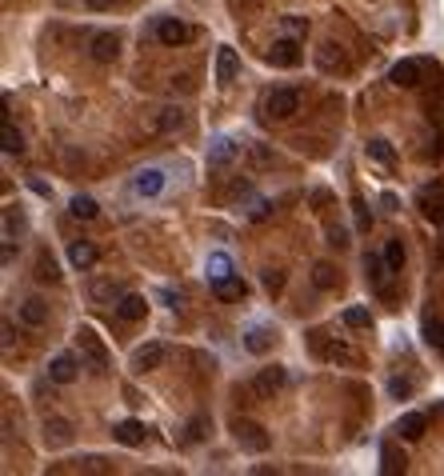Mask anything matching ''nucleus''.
<instances>
[{"label": "nucleus", "mask_w": 444, "mask_h": 476, "mask_svg": "<svg viewBox=\"0 0 444 476\" xmlns=\"http://www.w3.org/2000/svg\"><path fill=\"white\" fill-rule=\"evenodd\" d=\"M112 432H116V440H121V445H144V425H136V420H121V425L112 428Z\"/></svg>", "instance_id": "obj_19"}, {"label": "nucleus", "mask_w": 444, "mask_h": 476, "mask_svg": "<svg viewBox=\"0 0 444 476\" xmlns=\"http://www.w3.org/2000/svg\"><path fill=\"white\" fill-rule=\"evenodd\" d=\"M348 328H368L373 325V316H368V308H360V304H353V308H344V316H340Z\"/></svg>", "instance_id": "obj_24"}, {"label": "nucleus", "mask_w": 444, "mask_h": 476, "mask_svg": "<svg viewBox=\"0 0 444 476\" xmlns=\"http://www.w3.org/2000/svg\"><path fill=\"white\" fill-rule=\"evenodd\" d=\"M116 293H121V288H116L112 280H96V284H92V300H104V296H116Z\"/></svg>", "instance_id": "obj_32"}, {"label": "nucleus", "mask_w": 444, "mask_h": 476, "mask_svg": "<svg viewBox=\"0 0 444 476\" xmlns=\"http://www.w3.org/2000/svg\"><path fill=\"white\" fill-rule=\"evenodd\" d=\"M44 440H49L52 448L69 445V440H72V425L64 420V416H49V420H44Z\"/></svg>", "instance_id": "obj_15"}, {"label": "nucleus", "mask_w": 444, "mask_h": 476, "mask_svg": "<svg viewBox=\"0 0 444 476\" xmlns=\"http://www.w3.org/2000/svg\"><path fill=\"white\" fill-rule=\"evenodd\" d=\"M56 264H52V256H41V260H36V280H56Z\"/></svg>", "instance_id": "obj_30"}, {"label": "nucleus", "mask_w": 444, "mask_h": 476, "mask_svg": "<svg viewBox=\"0 0 444 476\" xmlns=\"http://www.w3.org/2000/svg\"><path fill=\"white\" fill-rule=\"evenodd\" d=\"M268 328H253V333H248V348H253V353H264V348H268Z\"/></svg>", "instance_id": "obj_31"}, {"label": "nucleus", "mask_w": 444, "mask_h": 476, "mask_svg": "<svg viewBox=\"0 0 444 476\" xmlns=\"http://www.w3.org/2000/svg\"><path fill=\"white\" fill-rule=\"evenodd\" d=\"M184 124V112L181 108H161V121H156V128L161 132H172V128H181Z\"/></svg>", "instance_id": "obj_26"}, {"label": "nucleus", "mask_w": 444, "mask_h": 476, "mask_svg": "<svg viewBox=\"0 0 444 476\" xmlns=\"http://www.w3.org/2000/svg\"><path fill=\"white\" fill-rule=\"evenodd\" d=\"M424 340H428L433 348H444V325H428L424 328Z\"/></svg>", "instance_id": "obj_33"}, {"label": "nucleus", "mask_w": 444, "mask_h": 476, "mask_svg": "<svg viewBox=\"0 0 444 476\" xmlns=\"http://www.w3.org/2000/svg\"><path fill=\"white\" fill-rule=\"evenodd\" d=\"M268 61H273L276 69H293V64L301 61V49H296L293 36H281V41H273V49H268Z\"/></svg>", "instance_id": "obj_9"}, {"label": "nucleus", "mask_w": 444, "mask_h": 476, "mask_svg": "<svg viewBox=\"0 0 444 476\" xmlns=\"http://www.w3.org/2000/svg\"><path fill=\"white\" fill-rule=\"evenodd\" d=\"M212 288H216V296H241V280H236V276H224V280H216Z\"/></svg>", "instance_id": "obj_29"}, {"label": "nucleus", "mask_w": 444, "mask_h": 476, "mask_svg": "<svg viewBox=\"0 0 444 476\" xmlns=\"http://www.w3.org/2000/svg\"><path fill=\"white\" fill-rule=\"evenodd\" d=\"M233 436H236V445L248 448V452H264L268 448V432L261 425H253V420H233Z\"/></svg>", "instance_id": "obj_3"}, {"label": "nucleus", "mask_w": 444, "mask_h": 476, "mask_svg": "<svg viewBox=\"0 0 444 476\" xmlns=\"http://www.w3.org/2000/svg\"><path fill=\"white\" fill-rule=\"evenodd\" d=\"M201 428H204V420H192V425H188V440H201Z\"/></svg>", "instance_id": "obj_36"}, {"label": "nucleus", "mask_w": 444, "mask_h": 476, "mask_svg": "<svg viewBox=\"0 0 444 476\" xmlns=\"http://www.w3.org/2000/svg\"><path fill=\"white\" fill-rule=\"evenodd\" d=\"M393 393L396 396H408V393H413V385H408V380H393Z\"/></svg>", "instance_id": "obj_37"}, {"label": "nucleus", "mask_w": 444, "mask_h": 476, "mask_svg": "<svg viewBox=\"0 0 444 476\" xmlns=\"http://www.w3.org/2000/svg\"><path fill=\"white\" fill-rule=\"evenodd\" d=\"M76 345H81V353L92 360V368H96V373H104V368H109V348L101 345V336L92 333L89 325L76 328Z\"/></svg>", "instance_id": "obj_2"}, {"label": "nucleus", "mask_w": 444, "mask_h": 476, "mask_svg": "<svg viewBox=\"0 0 444 476\" xmlns=\"http://www.w3.org/2000/svg\"><path fill=\"white\" fill-rule=\"evenodd\" d=\"M284 380H288V373H284V368H261V373L253 376V393L256 396H273L276 388H284Z\"/></svg>", "instance_id": "obj_8"}, {"label": "nucleus", "mask_w": 444, "mask_h": 476, "mask_svg": "<svg viewBox=\"0 0 444 476\" xmlns=\"http://www.w3.org/2000/svg\"><path fill=\"white\" fill-rule=\"evenodd\" d=\"M69 213L76 216V221H92V216L101 213V208H96V201H92V196H72Z\"/></svg>", "instance_id": "obj_21"}, {"label": "nucleus", "mask_w": 444, "mask_h": 476, "mask_svg": "<svg viewBox=\"0 0 444 476\" xmlns=\"http://www.w3.org/2000/svg\"><path fill=\"white\" fill-rule=\"evenodd\" d=\"M313 280H316V288H333V284H336L333 264H316V268H313Z\"/></svg>", "instance_id": "obj_28"}, {"label": "nucleus", "mask_w": 444, "mask_h": 476, "mask_svg": "<svg viewBox=\"0 0 444 476\" xmlns=\"http://www.w3.org/2000/svg\"><path fill=\"white\" fill-rule=\"evenodd\" d=\"M164 360H168V348H164L161 340H148V345H141L132 353V373H152V368H161Z\"/></svg>", "instance_id": "obj_4"}, {"label": "nucleus", "mask_w": 444, "mask_h": 476, "mask_svg": "<svg viewBox=\"0 0 444 476\" xmlns=\"http://www.w3.org/2000/svg\"><path fill=\"white\" fill-rule=\"evenodd\" d=\"M236 156V144L228 141V136H221V141L212 144V152H208V168H221V164H228Z\"/></svg>", "instance_id": "obj_20"}, {"label": "nucleus", "mask_w": 444, "mask_h": 476, "mask_svg": "<svg viewBox=\"0 0 444 476\" xmlns=\"http://www.w3.org/2000/svg\"><path fill=\"white\" fill-rule=\"evenodd\" d=\"M164 188V173L161 168H141V173L132 176V193L136 196H156Z\"/></svg>", "instance_id": "obj_10"}, {"label": "nucleus", "mask_w": 444, "mask_h": 476, "mask_svg": "<svg viewBox=\"0 0 444 476\" xmlns=\"http://www.w3.org/2000/svg\"><path fill=\"white\" fill-rule=\"evenodd\" d=\"M76 368H81V360L72 353H56L49 365V380H56V385H72L76 380Z\"/></svg>", "instance_id": "obj_7"}, {"label": "nucleus", "mask_w": 444, "mask_h": 476, "mask_svg": "<svg viewBox=\"0 0 444 476\" xmlns=\"http://www.w3.org/2000/svg\"><path fill=\"white\" fill-rule=\"evenodd\" d=\"M364 273L373 276V284H376V288H384V280H388V273H393V268L384 264V256H376V253H364Z\"/></svg>", "instance_id": "obj_17"}, {"label": "nucleus", "mask_w": 444, "mask_h": 476, "mask_svg": "<svg viewBox=\"0 0 444 476\" xmlns=\"http://www.w3.org/2000/svg\"><path fill=\"white\" fill-rule=\"evenodd\" d=\"M116 52H121V41H116L112 32H101V36H92V49H89L92 61L109 64V61H116Z\"/></svg>", "instance_id": "obj_11"}, {"label": "nucleus", "mask_w": 444, "mask_h": 476, "mask_svg": "<svg viewBox=\"0 0 444 476\" xmlns=\"http://www.w3.org/2000/svg\"><path fill=\"white\" fill-rule=\"evenodd\" d=\"M424 428H428V416H424V412H408V416L396 420V432H400L404 440H420Z\"/></svg>", "instance_id": "obj_16"}, {"label": "nucleus", "mask_w": 444, "mask_h": 476, "mask_svg": "<svg viewBox=\"0 0 444 476\" xmlns=\"http://www.w3.org/2000/svg\"><path fill=\"white\" fill-rule=\"evenodd\" d=\"M424 69H428V64H424L420 56H404V61H396V64H393L388 81H393V84H400V88H413V84H420Z\"/></svg>", "instance_id": "obj_5"}, {"label": "nucleus", "mask_w": 444, "mask_h": 476, "mask_svg": "<svg viewBox=\"0 0 444 476\" xmlns=\"http://www.w3.org/2000/svg\"><path fill=\"white\" fill-rule=\"evenodd\" d=\"M4 152H9V156H21V152H24V141H21V132L12 128V124H4Z\"/></svg>", "instance_id": "obj_27"}, {"label": "nucleus", "mask_w": 444, "mask_h": 476, "mask_svg": "<svg viewBox=\"0 0 444 476\" xmlns=\"http://www.w3.org/2000/svg\"><path fill=\"white\" fill-rule=\"evenodd\" d=\"M328 244H333V248H344V244H348V228H328Z\"/></svg>", "instance_id": "obj_34"}, {"label": "nucleus", "mask_w": 444, "mask_h": 476, "mask_svg": "<svg viewBox=\"0 0 444 476\" xmlns=\"http://www.w3.org/2000/svg\"><path fill=\"white\" fill-rule=\"evenodd\" d=\"M224 276H233V264H228L224 253H212L208 256V280L216 284V280H224Z\"/></svg>", "instance_id": "obj_22"}, {"label": "nucleus", "mask_w": 444, "mask_h": 476, "mask_svg": "<svg viewBox=\"0 0 444 476\" xmlns=\"http://www.w3.org/2000/svg\"><path fill=\"white\" fill-rule=\"evenodd\" d=\"M236 72H241V61H236V52L224 44V49H216V81L221 84H233Z\"/></svg>", "instance_id": "obj_13"}, {"label": "nucleus", "mask_w": 444, "mask_h": 476, "mask_svg": "<svg viewBox=\"0 0 444 476\" xmlns=\"http://www.w3.org/2000/svg\"><path fill=\"white\" fill-rule=\"evenodd\" d=\"M69 260H72V268H92V264H96V248H92L89 240H76L69 248Z\"/></svg>", "instance_id": "obj_18"}, {"label": "nucleus", "mask_w": 444, "mask_h": 476, "mask_svg": "<svg viewBox=\"0 0 444 476\" xmlns=\"http://www.w3.org/2000/svg\"><path fill=\"white\" fill-rule=\"evenodd\" d=\"M384 264H388L393 273H400V264H404V244H400V236H393V240L384 244Z\"/></svg>", "instance_id": "obj_23"}, {"label": "nucleus", "mask_w": 444, "mask_h": 476, "mask_svg": "<svg viewBox=\"0 0 444 476\" xmlns=\"http://www.w3.org/2000/svg\"><path fill=\"white\" fill-rule=\"evenodd\" d=\"M296 108H301V92L296 88H273L264 96V116L268 121H288Z\"/></svg>", "instance_id": "obj_1"}, {"label": "nucleus", "mask_w": 444, "mask_h": 476, "mask_svg": "<svg viewBox=\"0 0 444 476\" xmlns=\"http://www.w3.org/2000/svg\"><path fill=\"white\" fill-rule=\"evenodd\" d=\"M368 156H373L376 164H393L396 161V152L388 148V141H368Z\"/></svg>", "instance_id": "obj_25"}, {"label": "nucleus", "mask_w": 444, "mask_h": 476, "mask_svg": "<svg viewBox=\"0 0 444 476\" xmlns=\"http://www.w3.org/2000/svg\"><path fill=\"white\" fill-rule=\"evenodd\" d=\"M144 313H148V300H144V296H136V293H128V296H121V300H116V316H121V320H144Z\"/></svg>", "instance_id": "obj_14"}, {"label": "nucleus", "mask_w": 444, "mask_h": 476, "mask_svg": "<svg viewBox=\"0 0 444 476\" xmlns=\"http://www.w3.org/2000/svg\"><path fill=\"white\" fill-rule=\"evenodd\" d=\"M156 41L168 44V49H176V44L192 41V29L184 21H176V16H161V21H156Z\"/></svg>", "instance_id": "obj_6"}, {"label": "nucleus", "mask_w": 444, "mask_h": 476, "mask_svg": "<svg viewBox=\"0 0 444 476\" xmlns=\"http://www.w3.org/2000/svg\"><path fill=\"white\" fill-rule=\"evenodd\" d=\"M21 320L29 328H44L49 325V304H44L41 296H29V300L21 304Z\"/></svg>", "instance_id": "obj_12"}, {"label": "nucleus", "mask_w": 444, "mask_h": 476, "mask_svg": "<svg viewBox=\"0 0 444 476\" xmlns=\"http://www.w3.org/2000/svg\"><path fill=\"white\" fill-rule=\"evenodd\" d=\"M112 0H89V9H109Z\"/></svg>", "instance_id": "obj_38"}, {"label": "nucleus", "mask_w": 444, "mask_h": 476, "mask_svg": "<svg viewBox=\"0 0 444 476\" xmlns=\"http://www.w3.org/2000/svg\"><path fill=\"white\" fill-rule=\"evenodd\" d=\"M284 29H288V32H304V16H284Z\"/></svg>", "instance_id": "obj_35"}]
</instances>
